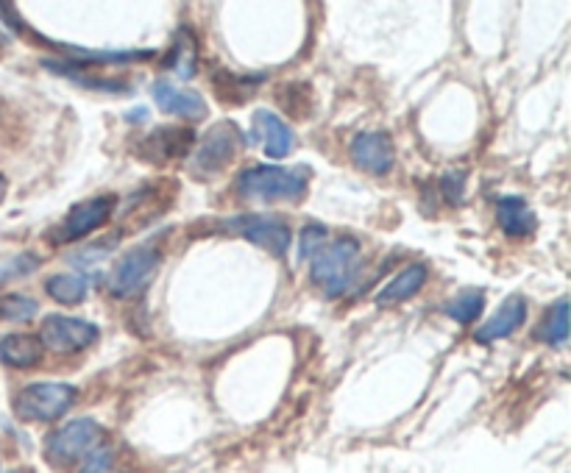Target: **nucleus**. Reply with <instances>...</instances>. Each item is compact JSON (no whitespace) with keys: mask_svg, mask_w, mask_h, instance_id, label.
<instances>
[{"mask_svg":"<svg viewBox=\"0 0 571 473\" xmlns=\"http://www.w3.org/2000/svg\"><path fill=\"white\" fill-rule=\"evenodd\" d=\"M112 462H115V451L109 446H95L84 457V462H81V471L78 473H109V468H112Z\"/></svg>","mask_w":571,"mask_h":473,"instance_id":"bb28decb","label":"nucleus"},{"mask_svg":"<svg viewBox=\"0 0 571 473\" xmlns=\"http://www.w3.org/2000/svg\"><path fill=\"white\" fill-rule=\"evenodd\" d=\"M159 265H162V254L156 245H134L123 254V259H117V265L109 273V290L117 298L140 295L151 284Z\"/></svg>","mask_w":571,"mask_h":473,"instance_id":"39448f33","label":"nucleus"},{"mask_svg":"<svg viewBox=\"0 0 571 473\" xmlns=\"http://www.w3.org/2000/svg\"><path fill=\"white\" fill-rule=\"evenodd\" d=\"M115 206H117L115 195H98V198L81 201V204H76L70 212H67L65 223H62V231H59L56 240L70 243V240H81V237H87L92 231H98L106 220L115 215Z\"/></svg>","mask_w":571,"mask_h":473,"instance_id":"9d476101","label":"nucleus"},{"mask_svg":"<svg viewBox=\"0 0 571 473\" xmlns=\"http://www.w3.org/2000/svg\"><path fill=\"white\" fill-rule=\"evenodd\" d=\"M87 290H90L87 279L84 276H70V273L51 276L45 282V293L51 295L56 304H62V307H78L87 298Z\"/></svg>","mask_w":571,"mask_h":473,"instance_id":"6ab92c4d","label":"nucleus"},{"mask_svg":"<svg viewBox=\"0 0 571 473\" xmlns=\"http://www.w3.org/2000/svg\"><path fill=\"white\" fill-rule=\"evenodd\" d=\"M154 101L159 103V109L165 115L182 117L190 123H198L209 115V106L204 101V95H198L193 90L176 87L173 81H156L154 84Z\"/></svg>","mask_w":571,"mask_h":473,"instance_id":"f8f14e48","label":"nucleus"},{"mask_svg":"<svg viewBox=\"0 0 571 473\" xmlns=\"http://www.w3.org/2000/svg\"><path fill=\"white\" fill-rule=\"evenodd\" d=\"M104 437V426L92 418H78V421L65 423L59 432H53L45 443V457L53 465H67V462L84 460L92 448L98 446V440Z\"/></svg>","mask_w":571,"mask_h":473,"instance_id":"423d86ee","label":"nucleus"},{"mask_svg":"<svg viewBox=\"0 0 571 473\" xmlns=\"http://www.w3.org/2000/svg\"><path fill=\"white\" fill-rule=\"evenodd\" d=\"M229 229L237 231L240 237H246L248 243L260 245L262 251H268L276 259H282L290 248V226L282 218L273 215H243L226 223Z\"/></svg>","mask_w":571,"mask_h":473,"instance_id":"6e6552de","label":"nucleus"},{"mask_svg":"<svg viewBox=\"0 0 571 473\" xmlns=\"http://www.w3.org/2000/svg\"><path fill=\"white\" fill-rule=\"evenodd\" d=\"M324 245H326V229L321 226V223H310V226H304V231H301V248H299L301 259H312V256L324 248Z\"/></svg>","mask_w":571,"mask_h":473,"instance_id":"a878e982","label":"nucleus"},{"mask_svg":"<svg viewBox=\"0 0 571 473\" xmlns=\"http://www.w3.org/2000/svg\"><path fill=\"white\" fill-rule=\"evenodd\" d=\"M538 337L549 346H566V337H569V301L566 298H560L558 304L549 309Z\"/></svg>","mask_w":571,"mask_h":473,"instance_id":"5701e85b","label":"nucleus"},{"mask_svg":"<svg viewBox=\"0 0 571 473\" xmlns=\"http://www.w3.org/2000/svg\"><path fill=\"white\" fill-rule=\"evenodd\" d=\"M463 181H466V173H460V170H452L441 179V187L446 192V198H449V204L463 201Z\"/></svg>","mask_w":571,"mask_h":473,"instance_id":"cd10ccee","label":"nucleus"},{"mask_svg":"<svg viewBox=\"0 0 571 473\" xmlns=\"http://www.w3.org/2000/svg\"><path fill=\"white\" fill-rule=\"evenodd\" d=\"M276 101L282 106V112L293 120H307L315 112V92L307 81H287L276 90Z\"/></svg>","mask_w":571,"mask_h":473,"instance_id":"a211bd4d","label":"nucleus"},{"mask_svg":"<svg viewBox=\"0 0 571 473\" xmlns=\"http://www.w3.org/2000/svg\"><path fill=\"white\" fill-rule=\"evenodd\" d=\"M257 84H262V78L232 76V73H218V76H212V90L218 92V98L229 103V106H240L251 92L257 90Z\"/></svg>","mask_w":571,"mask_h":473,"instance_id":"aec40b11","label":"nucleus"},{"mask_svg":"<svg viewBox=\"0 0 571 473\" xmlns=\"http://www.w3.org/2000/svg\"><path fill=\"white\" fill-rule=\"evenodd\" d=\"M254 140L260 142L262 151L271 159H285L296 148V134L282 117L271 109H257L254 112Z\"/></svg>","mask_w":571,"mask_h":473,"instance_id":"ddd939ff","label":"nucleus"},{"mask_svg":"<svg viewBox=\"0 0 571 473\" xmlns=\"http://www.w3.org/2000/svg\"><path fill=\"white\" fill-rule=\"evenodd\" d=\"M424 284H427V268H424V265H407L402 273H396V276L379 290L377 304L379 307H396V304H402L407 298H413Z\"/></svg>","mask_w":571,"mask_h":473,"instance_id":"f3484780","label":"nucleus"},{"mask_svg":"<svg viewBox=\"0 0 571 473\" xmlns=\"http://www.w3.org/2000/svg\"><path fill=\"white\" fill-rule=\"evenodd\" d=\"M496 220H499V229L505 231L507 237H516V240L530 237L535 231L533 209L519 195H507V198L496 201Z\"/></svg>","mask_w":571,"mask_h":473,"instance_id":"2eb2a0df","label":"nucleus"},{"mask_svg":"<svg viewBox=\"0 0 571 473\" xmlns=\"http://www.w3.org/2000/svg\"><path fill=\"white\" fill-rule=\"evenodd\" d=\"M351 162L368 176H388L396 162V148L385 131H360L349 145Z\"/></svg>","mask_w":571,"mask_h":473,"instance_id":"1a4fd4ad","label":"nucleus"},{"mask_svg":"<svg viewBox=\"0 0 571 473\" xmlns=\"http://www.w3.org/2000/svg\"><path fill=\"white\" fill-rule=\"evenodd\" d=\"M39 304L34 298L20 293L0 295V320H12V323H26L37 315Z\"/></svg>","mask_w":571,"mask_h":473,"instance_id":"393cba45","label":"nucleus"},{"mask_svg":"<svg viewBox=\"0 0 571 473\" xmlns=\"http://www.w3.org/2000/svg\"><path fill=\"white\" fill-rule=\"evenodd\" d=\"M195 56H198V48H195L190 28H179L173 37V48L168 53V67H173L182 78H190L195 73Z\"/></svg>","mask_w":571,"mask_h":473,"instance_id":"4be33fe9","label":"nucleus"},{"mask_svg":"<svg viewBox=\"0 0 571 473\" xmlns=\"http://www.w3.org/2000/svg\"><path fill=\"white\" fill-rule=\"evenodd\" d=\"M12 473H31V471H12Z\"/></svg>","mask_w":571,"mask_h":473,"instance_id":"c756f323","label":"nucleus"},{"mask_svg":"<svg viewBox=\"0 0 571 473\" xmlns=\"http://www.w3.org/2000/svg\"><path fill=\"white\" fill-rule=\"evenodd\" d=\"M42 343L34 334H6L0 340V362L6 368H17V371H26L34 368L42 359Z\"/></svg>","mask_w":571,"mask_h":473,"instance_id":"dca6fc26","label":"nucleus"},{"mask_svg":"<svg viewBox=\"0 0 571 473\" xmlns=\"http://www.w3.org/2000/svg\"><path fill=\"white\" fill-rule=\"evenodd\" d=\"M482 307H485V293L482 290H463L460 295H455L449 304H446V315L455 320V323H474L480 318Z\"/></svg>","mask_w":571,"mask_h":473,"instance_id":"b1692460","label":"nucleus"},{"mask_svg":"<svg viewBox=\"0 0 571 473\" xmlns=\"http://www.w3.org/2000/svg\"><path fill=\"white\" fill-rule=\"evenodd\" d=\"M98 340V326L90 320L67 318V315H48L39 329L42 348H51L56 354H76L90 348Z\"/></svg>","mask_w":571,"mask_h":473,"instance_id":"0eeeda50","label":"nucleus"},{"mask_svg":"<svg viewBox=\"0 0 571 473\" xmlns=\"http://www.w3.org/2000/svg\"><path fill=\"white\" fill-rule=\"evenodd\" d=\"M243 145H246L243 131L234 126L232 120H223L218 126L209 128L201 142L195 145L193 156H190V173L201 181L215 179L237 159Z\"/></svg>","mask_w":571,"mask_h":473,"instance_id":"7ed1b4c3","label":"nucleus"},{"mask_svg":"<svg viewBox=\"0 0 571 473\" xmlns=\"http://www.w3.org/2000/svg\"><path fill=\"white\" fill-rule=\"evenodd\" d=\"M193 142V128L159 126L140 142L137 156L145 159V162H151V165H165L170 159H179V156L187 154L193 148Z\"/></svg>","mask_w":571,"mask_h":473,"instance_id":"9b49d317","label":"nucleus"},{"mask_svg":"<svg viewBox=\"0 0 571 473\" xmlns=\"http://www.w3.org/2000/svg\"><path fill=\"white\" fill-rule=\"evenodd\" d=\"M310 167L257 165L237 176V192L246 201L260 204H299L307 195Z\"/></svg>","mask_w":571,"mask_h":473,"instance_id":"f257e3e1","label":"nucleus"},{"mask_svg":"<svg viewBox=\"0 0 571 473\" xmlns=\"http://www.w3.org/2000/svg\"><path fill=\"white\" fill-rule=\"evenodd\" d=\"M527 320V301L521 295H510L502 307L496 309L491 318L482 323V329L474 334L477 343H496V340H505L513 332H519Z\"/></svg>","mask_w":571,"mask_h":473,"instance_id":"4468645a","label":"nucleus"},{"mask_svg":"<svg viewBox=\"0 0 571 473\" xmlns=\"http://www.w3.org/2000/svg\"><path fill=\"white\" fill-rule=\"evenodd\" d=\"M3 190H6V179L0 176V198H3Z\"/></svg>","mask_w":571,"mask_h":473,"instance_id":"c85d7f7f","label":"nucleus"},{"mask_svg":"<svg viewBox=\"0 0 571 473\" xmlns=\"http://www.w3.org/2000/svg\"><path fill=\"white\" fill-rule=\"evenodd\" d=\"M76 393L78 390L73 384H62V382L26 384L12 401L14 415H17L20 421L28 423L56 421L59 415H65V412L73 407Z\"/></svg>","mask_w":571,"mask_h":473,"instance_id":"20e7f679","label":"nucleus"},{"mask_svg":"<svg viewBox=\"0 0 571 473\" xmlns=\"http://www.w3.org/2000/svg\"><path fill=\"white\" fill-rule=\"evenodd\" d=\"M363 270V251L354 237H343L335 243L324 245L318 254L312 256L310 276L326 293V298H340L346 295L357 282Z\"/></svg>","mask_w":571,"mask_h":473,"instance_id":"f03ea898","label":"nucleus"},{"mask_svg":"<svg viewBox=\"0 0 571 473\" xmlns=\"http://www.w3.org/2000/svg\"><path fill=\"white\" fill-rule=\"evenodd\" d=\"M45 67L53 70V73H59V76L70 78L73 84H81V87H90V90H98V92H123L129 90V84H123V81H117V78H95V76H87L84 70H78L73 64L67 62H51V59H45Z\"/></svg>","mask_w":571,"mask_h":473,"instance_id":"412c9836","label":"nucleus"}]
</instances>
